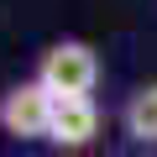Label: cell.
<instances>
[{
  "mask_svg": "<svg viewBox=\"0 0 157 157\" xmlns=\"http://www.w3.org/2000/svg\"><path fill=\"white\" fill-rule=\"evenodd\" d=\"M37 84H42L52 100H94V84H100V58H94V47L78 42V37L52 42V47L37 58Z\"/></svg>",
  "mask_w": 157,
  "mask_h": 157,
  "instance_id": "cell-1",
  "label": "cell"
},
{
  "mask_svg": "<svg viewBox=\"0 0 157 157\" xmlns=\"http://www.w3.org/2000/svg\"><path fill=\"white\" fill-rule=\"evenodd\" d=\"M52 94L37 84V78H21L0 94V131L16 136V141H47L52 131Z\"/></svg>",
  "mask_w": 157,
  "mask_h": 157,
  "instance_id": "cell-2",
  "label": "cell"
},
{
  "mask_svg": "<svg viewBox=\"0 0 157 157\" xmlns=\"http://www.w3.org/2000/svg\"><path fill=\"white\" fill-rule=\"evenodd\" d=\"M94 136H100V105L94 100H58L52 105V131H47L52 147L78 152V147H89Z\"/></svg>",
  "mask_w": 157,
  "mask_h": 157,
  "instance_id": "cell-3",
  "label": "cell"
},
{
  "mask_svg": "<svg viewBox=\"0 0 157 157\" xmlns=\"http://www.w3.org/2000/svg\"><path fill=\"white\" fill-rule=\"evenodd\" d=\"M121 126H126V136H131V141L157 147V78H147V84H136V89L126 94Z\"/></svg>",
  "mask_w": 157,
  "mask_h": 157,
  "instance_id": "cell-4",
  "label": "cell"
}]
</instances>
